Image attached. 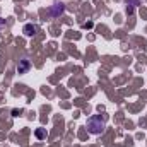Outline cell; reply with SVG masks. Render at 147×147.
Listing matches in <instances>:
<instances>
[{"label": "cell", "instance_id": "cell-1", "mask_svg": "<svg viewBox=\"0 0 147 147\" xmlns=\"http://www.w3.org/2000/svg\"><path fill=\"white\" fill-rule=\"evenodd\" d=\"M106 128V118L101 116V115H94L87 120V130L92 134V135H99L103 134V130Z\"/></svg>", "mask_w": 147, "mask_h": 147}, {"label": "cell", "instance_id": "cell-2", "mask_svg": "<svg viewBox=\"0 0 147 147\" xmlns=\"http://www.w3.org/2000/svg\"><path fill=\"white\" fill-rule=\"evenodd\" d=\"M36 33H38L36 26H33V24H26V26H24V34H26V36H34Z\"/></svg>", "mask_w": 147, "mask_h": 147}, {"label": "cell", "instance_id": "cell-3", "mask_svg": "<svg viewBox=\"0 0 147 147\" xmlns=\"http://www.w3.org/2000/svg\"><path fill=\"white\" fill-rule=\"evenodd\" d=\"M63 9H65V5H63V3H55V5L51 7V14H53V16H58V14H62V12H63Z\"/></svg>", "mask_w": 147, "mask_h": 147}, {"label": "cell", "instance_id": "cell-4", "mask_svg": "<svg viewBox=\"0 0 147 147\" xmlns=\"http://www.w3.org/2000/svg\"><path fill=\"white\" fill-rule=\"evenodd\" d=\"M28 69H29V62H28V60H22V63L17 65V70H19V72H26Z\"/></svg>", "mask_w": 147, "mask_h": 147}, {"label": "cell", "instance_id": "cell-5", "mask_svg": "<svg viewBox=\"0 0 147 147\" xmlns=\"http://www.w3.org/2000/svg\"><path fill=\"white\" fill-rule=\"evenodd\" d=\"M2 28H3V19L0 17V29H2Z\"/></svg>", "mask_w": 147, "mask_h": 147}]
</instances>
